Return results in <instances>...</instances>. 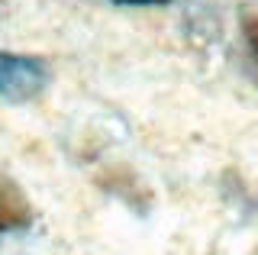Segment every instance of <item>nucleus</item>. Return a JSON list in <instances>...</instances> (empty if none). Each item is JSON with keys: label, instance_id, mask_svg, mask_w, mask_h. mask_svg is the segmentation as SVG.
<instances>
[{"label": "nucleus", "instance_id": "obj_1", "mask_svg": "<svg viewBox=\"0 0 258 255\" xmlns=\"http://www.w3.org/2000/svg\"><path fill=\"white\" fill-rule=\"evenodd\" d=\"M39 81V68L26 58H13V55H0V94L7 97H29L36 94Z\"/></svg>", "mask_w": 258, "mask_h": 255}, {"label": "nucleus", "instance_id": "obj_3", "mask_svg": "<svg viewBox=\"0 0 258 255\" xmlns=\"http://www.w3.org/2000/svg\"><path fill=\"white\" fill-rule=\"evenodd\" d=\"M119 4H161V0H119Z\"/></svg>", "mask_w": 258, "mask_h": 255}, {"label": "nucleus", "instance_id": "obj_2", "mask_svg": "<svg viewBox=\"0 0 258 255\" xmlns=\"http://www.w3.org/2000/svg\"><path fill=\"white\" fill-rule=\"evenodd\" d=\"M245 36H248V42H252V52H255V61H258V17H252L245 23Z\"/></svg>", "mask_w": 258, "mask_h": 255}]
</instances>
